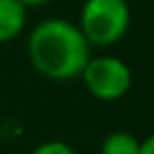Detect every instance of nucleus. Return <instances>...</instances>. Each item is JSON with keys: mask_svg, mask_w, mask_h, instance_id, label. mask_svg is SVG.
<instances>
[{"mask_svg": "<svg viewBox=\"0 0 154 154\" xmlns=\"http://www.w3.org/2000/svg\"><path fill=\"white\" fill-rule=\"evenodd\" d=\"M31 154H76L74 147L65 141H45L40 145H36Z\"/></svg>", "mask_w": 154, "mask_h": 154, "instance_id": "obj_6", "label": "nucleus"}, {"mask_svg": "<svg viewBox=\"0 0 154 154\" xmlns=\"http://www.w3.org/2000/svg\"><path fill=\"white\" fill-rule=\"evenodd\" d=\"M27 7L18 0H0V42H11L25 31Z\"/></svg>", "mask_w": 154, "mask_h": 154, "instance_id": "obj_4", "label": "nucleus"}, {"mask_svg": "<svg viewBox=\"0 0 154 154\" xmlns=\"http://www.w3.org/2000/svg\"><path fill=\"white\" fill-rule=\"evenodd\" d=\"M141 141L130 132H112L100 143V154H139Z\"/></svg>", "mask_w": 154, "mask_h": 154, "instance_id": "obj_5", "label": "nucleus"}, {"mask_svg": "<svg viewBox=\"0 0 154 154\" xmlns=\"http://www.w3.org/2000/svg\"><path fill=\"white\" fill-rule=\"evenodd\" d=\"M130 23L127 0H85L76 25L89 47H112L127 36Z\"/></svg>", "mask_w": 154, "mask_h": 154, "instance_id": "obj_2", "label": "nucleus"}, {"mask_svg": "<svg viewBox=\"0 0 154 154\" xmlns=\"http://www.w3.org/2000/svg\"><path fill=\"white\" fill-rule=\"evenodd\" d=\"M27 56L36 74L47 81H74L92 58V47L76 23L65 18H47L31 29Z\"/></svg>", "mask_w": 154, "mask_h": 154, "instance_id": "obj_1", "label": "nucleus"}, {"mask_svg": "<svg viewBox=\"0 0 154 154\" xmlns=\"http://www.w3.org/2000/svg\"><path fill=\"white\" fill-rule=\"evenodd\" d=\"M81 81L96 100L112 103L123 98L132 87V69L119 56H92L81 74Z\"/></svg>", "mask_w": 154, "mask_h": 154, "instance_id": "obj_3", "label": "nucleus"}, {"mask_svg": "<svg viewBox=\"0 0 154 154\" xmlns=\"http://www.w3.org/2000/svg\"><path fill=\"white\" fill-rule=\"evenodd\" d=\"M23 7H42V5H49L54 0H18Z\"/></svg>", "mask_w": 154, "mask_h": 154, "instance_id": "obj_8", "label": "nucleus"}, {"mask_svg": "<svg viewBox=\"0 0 154 154\" xmlns=\"http://www.w3.org/2000/svg\"><path fill=\"white\" fill-rule=\"evenodd\" d=\"M139 154H154V132L150 136H145V139L141 141L139 145Z\"/></svg>", "mask_w": 154, "mask_h": 154, "instance_id": "obj_7", "label": "nucleus"}]
</instances>
